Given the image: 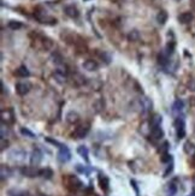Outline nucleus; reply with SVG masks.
I'll return each mask as SVG.
<instances>
[{
  "instance_id": "20e7f679",
  "label": "nucleus",
  "mask_w": 195,
  "mask_h": 196,
  "mask_svg": "<svg viewBox=\"0 0 195 196\" xmlns=\"http://www.w3.org/2000/svg\"><path fill=\"white\" fill-rule=\"evenodd\" d=\"M58 161L59 162H62V164H66V162H69V161L71 160V153L69 151V148L66 147V146H62L60 148H59V152H58Z\"/></svg>"
},
{
  "instance_id": "a19ab883",
  "label": "nucleus",
  "mask_w": 195,
  "mask_h": 196,
  "mask_svg": "<svg viewBox=\"0 0 195 196\" xmlns=\"http://www.w3.org/2000/svg\"><path fill=\"white\" fill-rule=\"evenodd\" d=\"M177 1H179V0H177Z\"/></svg>"
},
{
  "instance_id": "473e14b6",
  "label": "nucleus",
  "mask_w": 195,
  "mask_h": 196,
  "mask_svg": "<svg viewBox=\"0 0 195 196\" xmlns=\"http://www.w3.org/2000/svg\"><path fill=\"white\" fill-rule=\"evenodd\" d=\"M95 107H96V111H98V112L101 111V110H104V101L99 100L98 102H95Z\"/></svg>"
},
{
  "instance_id": "b1692460",
  "label": "nucleus",
  "mask_w": 195,
  "mask_h": 196,
  "mask_svg": "<svg viewBox=\"0 0 195 196\" xmlns=\"http://www.w3.org/2000/svg\"><path fill=\"white\" fill-rule=\"evenodd\" d=\"M40 176L44 177L45 179H51L52 176H53V171L51 169H48V167H46V169L44 170H40Z\"/></svg>"
},
{
  "instance_id": "5701e85b",
  "label": "nucleus",
  "mask_w": 195,
  "mask_h": 196,
  "mask_svg": "<svg viewBox=\"0 0 195 196\" xmlns=\"http://www.w3.org/2000/svg\"><path fill=\"white\" fill-rule=\"evenodd\" d=\"M165 191H166L167 196H175V194L177 193V188L174 183H170V184H167L166 188H165Z\"/></svg>"
},
{
  "instance_id": "0eeeda50",
  "label": "nucleus",
  "mask_w": 195,
  "mask_h": 196,
  "mask_svg": "<svg viewBox=\"0 0 195 196\" xmlns=\"http://www.w3.org/2000/svg\"><path fill=\"white\" fill-rule=\"evenodd\" d=\"M22 175L26 176V177H29V178H33V177H37L40 176V170H37L36 167H31V166H28V167H23L21 170Z\"/></svg>"
},
{
  "instance_id": "dca6fc26",
  "label": "nucleus",
  "mask_w": 195,
  "mask_h": 196,
  "mask_svg": "<svg viewBox=\"0 0 195 196\" xmlns=\"http://www.w3.org/2000/svg\"><path fill=\"white\" fill-rule=\"evenodd\" d=\"M169 57H170V55L167 54V52L165 49L161 51L158 55V63L161 66H165V65H167V63H169Z\"/></svg>"
},
{
  "instance_id": "c85d7f7f",
  "label": "nucleus",
  "mask_w": 195,
  "mask_h": 196,
  "mask_svg": "<svg viewBox=\"0 0 195 196\" xmlns=\"http://www.w3.org/2000/svg\"><path fill=\"white\" fill-rule=\"evenodd\" d=\"M52 58H53V63L54 64H57V65H59V64H62V60H63V58H62V55L58 53H54L53 55H52Z\"/></svg>"
},
{
  "instance_id": "1a4fd4ad",
  "label": "nucleus",
  "mask_w": 195,
  "mask_h": 196,
  "mask_svg": "<svg viewBox=\"0 0 195 196\" xmlns=\"http://www.w3.org/2000/svg\"><path fill=\"white\" fill-rule=\"evenodd\" d=\"M183 107H184L183 101H182V100H179V99H177L176 101L174 102V105H172V114L178 117L179 116V113L183 111Z\"/></svg>"
},
{
  "instance_id": "9b49d317",
  "label": "nucleus",
  "mask_w": 195,
  "mask_h": 196,
  "mask_svg": "<svg viewBox=\"0 0 195 196\" xmlns=\"http://www.w3.org/2000/svg\"><path fill=\"white\" fill-rule=\"evenodd\" d=\"M65 13H66V16H69V17L71 18H77L80 16V12H78V10L76 6L74 5H67L66 7H65Z\"/></svg>"
},
{
  "instance_id": "e433bc0d",
  "label": "nucleus",
  "mask_w": 195,
  "mask_h": 196,
  "mask_svg": "<svg viewBox=\"0 0 195 196\" xmlns=\"http://www.w3.org/2000/svg\"><path fill=\"white\" fill-rule=\"evenodd\" d=\"M101 58H105V63H106V64H109V63H110V60H111V57H110V55H109L107 53H102L101 54Z\"/></svg>"
},
{
  "instance_id": "c9c22d12",
  "label": "nucleus",
  "mask_w": 195,
  "mask_h": 196,
  "mask_svg": "<svg viewBox=\"0 0 195 196\" xmlns=\"http://www.w3.org/2000/svg\"><path fill=\"white\" fill-rule=\"evenodd\" d=\"M172 170H174V164H171V165H170V166H169V167L166 169V171L164 172V177H167V176H169V175L172 172Z\"/></svg>"
},
{
  "instance_id": "72a5a7b5",
  "label": "nucleus",
  "mask_w": 195,
  "mask_h": 196,
  "mask_svg": "<svg viewBox=\"0 0 195 196\" xmlns=\"http://www.w3.org/2000/svg\"><path fill=\"white\" fill-rule=\"evenodd\" d=\"M46 141L47 142H49V143H52V144H54V146H58V148H60V147L63 146L62 143H59L58 141H56V140H52V138H49V137H47Z\"/></svg>"
},
{
  "instance_id": "2eb2a0df",
  "label": "nucleus",
  "mask_w": 195,
  "mask_h": 196,
  "mask_svg": "<svg viewBox=\"0 0 195 196\" xmlns=\"http://www.w3.org/2000/svg\"><path fill=\"white\" fill-rule=\"evenodd\" d=\"M82 66H83L84 70H87V71H95V70H98V68H99V65L96 64V62H94V60H86Z\"/></svg>"
},
{
  "instance_id": "4c0bfd02",
  "label": "nucleus",
  "mask_w": 195,
  "mask_h": 196,
  "mask_svg": "<svg viewBox=\"0 0 195 196\" xmlns=\"http://www.w3.org/2000/svg\"><path fill=\"white\" fill-rule=\"evenodd\" d=\"M7 144H9V143H7V141H5V138H1V151H4Z\"/></svg>"
},
{
  "instance_id": "a211bd4d",
  "label": "nucleus",
  "mask_w": 195,
  "mask_h": 196,
  "mask_svg": "<svg viewBox=\"0 0 195 196\" xmlns=\"http://www.w3.org/2000/svg\"><path fill=\"white\" fill-rule=\"evenodd\" d=\"M16 75H17L18 77L26 78V77H29V76H30V72H29V70L27 69V66L22 65V66H19L18 69L16 70Z\"/></svg>"
},
{
  "instance_id": "393cba45",
  "label": "nucleus",
  "mask_w": 195,
  "mask_h": 196,
  "mask_svg": "<svg viewBox=\"0 0 195 196\" xmlns=\"http://www.w3.org/2000/svg\"><path fill=\"white\" fill-rule=\"evenodd\" d=\"M1 180H4L5 178H9L11 176V171L9 167H6L5 165H1Z\"/></svg>"
},
{
  "instance_id": "6ab92c4d",
  "label": "nucleus",
  "mask_w": 195,
  "mask_h": 196,
  "mask_svg": "<svg viewBox=\"0 0 195 196\" xmlns=\"http://www.w3.org/2000/svg\"><path fill=\"white\" fill-rule=\"evenodd\" d=\"M54 78L57 80L58 83H64L65 81H66V75H65L64 71H62L60 69H58L54 72Z\"/></svg>"
},
{
  "instance_id": "f8f14e48",
  "label": "nucleus",
  "mask_w": 195,
  "mask_h": 196,
  "mask_svg": "<svg viewBox=\"0 0 195 196\" xmlns=\"http://www.w3.org/2000/svg\"><path fill=\"white\" fill-rule=\"evenodd\" d=\"M151 134L154 140H161L164 137V131L160 126H152L151 129Z\"/></svg>"
},
{
  "instance_id": "cd10ccee",
  "label": "nucleus",
  "mask_w": 195,
  "mask_h": 196,
  "mask_svg": "<svg viewBox=\"0 0 195 196\" xmlns=\"http://www.w3.org/2000/svg\"><path fill=\"white\" fill-rule=\"evenodd\" d=\"M9 28L12 29V30H18V29L22 28V23H21V22H17V21H10Z\"/></svg>"
},
{
  "instance_id": "58836bf2",
  "label": "nucleus",
  "mask_w": 195,
  "mask_h": 196,
  "mask_svg": "<svg viewBox=\"0 0 195 196\" xmlns=\"http://www.w3.org/2000/svg\"><path fill=\"white\" fill-rule=\"evenodd\" d=\"M12 196H29L28 193H26V191H19V193H16L15 195Z\"/></svg>"
},
{
  "instance_id": "2f4dec72",
  "label": "nucleus",
  "mask_w": 195,
  "mask_h": 196,
  "mask_svg": "<svg viewBox=\"0 0 195 196\" xmlns=\"http://www.w3.org/2000/svg\"><path fill=\"white\" fill-rule=\"evenodd\" d=\"M76 170L80 172V173H84V175H88L89 173V170H87L82 165H76Z\"/></svg>"
},
{
  "instance_id": "f704fd0d",
  "label": "nucleus",
  "mask_w": 195,
  "mask_h": 196,
  "mask_svg": "<svg viewBox=\"0 0 195 196\" xmlns=\"http://www.w3.org/2000/svg\"><path fill=\"white\" fill-rule=\"evenodd\" d=\"M130 184L132 185V188H134V190H135V193H136V196H140L139 195V189H137V184H136V182L132 179V180H130Z\"/></svg>"
},
{
  "instance_id": "4468645a",
  "label": "nucleus",
  "mask_w": 195,
  "mask_h": 196,
  "mask_svg": "<svg viewBox=\"0 0 195 196\" xmlns=\"http://www.w3.org/2000/svg\"><path fill=\"white\" fill-rule=\"evenodd\" d=\"M99 184H100V188L102 190L107 191L110 188V180L105 175H99Z\"/></svg>"
},
{
  "instance_id": "c756f323",
  "label": "nucleus",
  "mask_w": 195,
  "mask_h": 196,
  "mask_svg": "<svg viewBox=\"0 0 195 196\" xmlns=\"http://www.w3.org/2000/svg\"><path fill=\"white\" fill-rule=\"evenodd\" d=\"M128 37H129L130 41H136V40L139 39V31H137V30H132Z\"/></svg>"
},
{
  "instance_id": "ddd939ff",
  "label": "nucleus",
  "mask_w": 195,
  "mask_h": 196,
  "mask_svg": "<svg viewBox=\"0 0 195 196\" xmlns=\"http://www.w3.org/2000/svg\"><path fill=\"white\" fill-rule=\"evenodd\" d=\"M193 18H194V16H193L192 12H183V13H181L178 16V22L182 23V24H187V23L192 22Z\"/></svg>"
},
{
  "instance_id": "412c9836",
  "label": "nucleus",
  "mask_w": 195,
  "mask_h": 196,
  "mask_svg": "<svg viewBox=\"0 0 195 196\" xmlns=\"http://www.w3.org/2000/svg\"><path fill=\"white\" fill-rule=\"evenodd\" d=\"M77 153H78V154H80V156H81V158H83L87 162L89 161V159H88V148H87V147H84V146H80V147L77 148Z\"/></svg>"
},
{
  "instance_id": "6e6552de",
  "label": "nucleus",
  "mask_w": 195,
  "mask_h": 196,
  "mask_svg": "<svg viewBox=\"0 0 195 196\" xmlns=\"http://www.w3.org/2000/svg\"><path fill=\"white\" fill-rule=\"evenodd\" d=\"M30 90V84L28 82H18L16 84V91L18 95H27Z\"/></svg>"
},
{
  "instance_id": "f3484780",
  "label": "nucleus",
  "mask_w": 195,
  "mask_h": 196,
  "mask_svg": "<svg viewBox=\"0 0 195 196\" xmlns=\"http://www.w3.org/2000/svg\"><path fill=\"white\" fill-rule=\"evenodd\" d=\"M78 119H80V116H78V113H77V112L70 111V112L66 114V122H67V123H70V124H75V123H77V122H78Z\"/></svg>"
},
{
  "instance_id": "39448f33",
  "label": "nucleus",
  "mask_w": 195,
  "mask_h": 196,
  "mask_svg": "<svg viewBox=\"0 0 195 196\" xmlns=\"http://www.w3.org/2000/svg\"><path fill=\"white\" fill-rule=\"evenodd\" d=\"M88 133H89V125L82 124V125H80V126L76 128V130L74 131L72 136H74L75 138H84Z\"/></svg>"
},
{
  "instance_id": "7c9ffc66",
  "label": "nucleus",
  "mask_w": 195,
  "mask_h": 196,
  "mask_svg": "<svg viewBox=\"0 0 195 196\" xmlns=\"http://www.w3.org/2000/svg\"><path fill=\"white\" fill-rule=\"evenodd\" d=\"M9 135V129L7 125L1 124V138H6V136Z\"/></svg>"
},
{
  "instance_id": "9d476101",
  "label": "nucleus",
  "mask_w": 195,
  "mask_h": 196,
  "mask_svg": "<svg viewBox=\"0 0 195 196\" xmlns=\"http://www.w3.org/2000/svg\"><path fill=\"white\" fill-rule=\"evenodd\" d=\"M140 107L143 113H147L152 110V101L148 98H142L140 100Z\"/></svg>"
},
{
  "instance_id": "a878e982",
  "label": "nucleus",
  "mask_w": 195,
  "mask_h": 196,
  "mask_svg": "<svg viewBox=\"0 0 195 196\" xmlns=\"http://www.w3.org/2000/svg\"><path fill=\"white\" fill-rule=\"evenodd\" d=\"M161 122H163V118H161V116L156 114V116L152 118V120H151V126H160Z\"/></svg>"
},
{
  "instance_id": "ea45409f",
  "label": "nucleus",
  "mask_w": 195,
  "mask_h": 196,
  "mask_svg": "<svg viewBox=\"0 0 195 196\" xmlns=\"http://www.w3.org/2000/svg\"><path fill=\"white\" fill-rule=\"evenodd\" d=\"M37 196H45V195H37Z\"/></svg>"
},
{
  "instance_id": "f03ea898",
  "label": "nucleus",
  "mask_w": 195,
  "mask_h": 196,
  "mask_svg": "<svg viewBox=\"0 0 195 196\" xmlns=\"http://www.w3.org/2000/svg\"><path fill=\"white\" fill-rule=\"evenodd\" d=\"M15 113L11 108H6L1 111V124L11 125L15 123Z\"/></svg>"
},
{
  "instance_id": "423d86ee",
  "label": "nucleus",
  "mask_w": 195,
  "mask_h": 196,
  "mask_svg": "<svg viewBox=\"0 0 195 196\" xmlns=\"http://www.w3.org/2000/svg\"><path fill=\"white\" fill-rule=\"evenodd\" d=\"M42 160V153L39 151V149H34L30 154V164L31 166H35L40 165V162Z\"/></svg>"
},
{
  "instance_id": "7ed1b4c3",
  "label": "nucleus",
  "mask_w": 195,
  "mask_h": 196,
  "mask_svg": "<svg viewBox=\"0 0 195 196\" xmlns=\"http://www.w3.org/2000/svg\"><path fill=\"white\" fill-rule=\"evenodd\" d=\"M175 129H176V134L177 137L181 140L186 135V123H184V119L182 117H177L176 120H175Z\"/></svg>"
},
{
  "instance_id": "bb28decb",
  "label": "nucleus",
  "mask_w": 195,
  "mask_h": 196,
  "mask_svg": "<svg viewBox=\"0 0 195 196\" xmlns=\"http://www.w3.org/2000/svg\"><path fill=\"white\" fill-rule=\"evenodd\" d=\"M21 134L23 135V136H26V137H29V138H36V135L34 134V133H31L29 129H26V128L21 129Z\"/></svg>"
},
{
  "instance_id": "f257e3e1",
  "label": "nucleus",
  "mask_w": 195,
  "mask_h": 196,
  "mask_svg": "<svg viewBox=\"0 0 195 196\" xmlns=\"http://www.w3.org/2000/svg\"><path fill=\"white\" fill-rule=\"evenodd\" d=\"M9 158L13 162L16 164H22L26 161V158H27V152H24L23 149H12V151L9 153Z\"/></svg>"
},
{
  "instance_id": "4be33fe9",
  "label": "nucleus",
  "mask_w": 195,
  "mask_h": 196,
  "mask_svg": "<svg viewBox=\"0 0 195 196\" xmlns=\"http://www.w3.org/2000/svg\"><path fill=\"white\" fill-rule=\"evenodd\" d=\"M167 12L166 11H160L158 15H157V22H158L159 24H165L166 23V21H167Z\"/></svg>"
},
{
  "instance_id": "aec40b11",
  "label": "nucleus",
  "mask_w": 195,
  "mask_h": 196,
  "mask_svg": "<svg viewBox=\"0 0 195 196\" xmlns=\"http://www.w3.org/2000/svg\"><path fill=\"white\" fill-rule=\"evenodd\" d=\"M183 149L188 155H195V146L192 142H186L183 146Z\"/></svg>"
}]
</instances>
